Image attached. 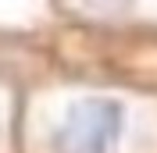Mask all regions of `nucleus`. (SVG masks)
<instances>
[{
  "label": "nucleus",
  "instance_id": "f257e3e1",
  "mask_svg": "<svg viewBox=\"0 0 157 153\" xmlns=\"http://www.w3.org/2000/svg\"><path fill=\"white\" fill-rule=\"evenodd\" d=\"M18 153H157V82L64 75L25 89Z\"/></svg>",
  "mask_w": 157,
  "mask_h": 153
},
{
  "label": "nucleus",
  "instance_id": "f03ea898",
  "mask_svg": "<svg viewBox=\"0 0 157 153\" xmlns=\"http://www.w3.org/2000/svg\"><path fill=\"white\" fill-rule=\"evenodd\" d=\"M71 7L93 21H136L150 14L147 0H71Z\"/></svg>",
  "mask_w": 157,
  "mask_h": 153
}]
</instances>
